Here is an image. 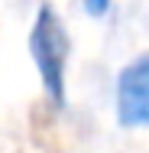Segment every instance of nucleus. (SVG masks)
<instances>
[{
	"label": "nucleus",
	"instance_id": "nucleus-2",
	"mask_svg": "<svg viewBox=\"0 0 149 153\" xmlns=\"http://www.w3.org/2000/svg\"><path fill=\"white\" fill-rule=\"evenodd\" d=\"M114 101H117L120 127H130V130L149 127V52L136 56L120 68Z\"/></svg>",
	"mask_w": 149,
	"mask_h": 153
},
{
	"label": "nucleus",
	"instance_id": "nucleus-3",
	"mask_svg": "<svg viewBox=\"0 0 149 153\" xmlns=\"http://www.w3.org/2000/svg\"><path fill=\"white\" fill-rule=\"evenodd\" d=\"M81 3H84L88 16H104V13L110 10V0H81Z\"/></svg>",
	"mask_w": 149,
	"mask_h": 153
},
{
	"label": "nucleus",
	"instance_id": "nucleus-1",
	"mask_svg": "<svg viewBox=\"0 0 149 153\" xmlns=\"http://www.w3.org/2000/svg\"><path fill=\"white\" fill-rule=\"evenodd\" d=\"M68 52H71V42H68V33L62 16L42 3L36 10V20H32L29 30V56L36 62V72H39V82L49 94L52 104H65V82H68Z\"/></svg>",
	"mask_w": 149,
	"mask_h": 153
}]
</instances>
